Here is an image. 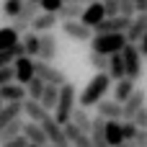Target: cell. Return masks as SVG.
Masks as SVG:
<instances>
[{
    "mask_svg": "<svg viewBox=\"0 0 147 147\" xmlns=\"http://www.w3.org/2000/svg\"><path fill=\"white\" fill-rule=\"evenodd\" d=\"M111 78H109V72H96L93 78H90V83L83 88V93L78 96V106L80 109H90V106H98L103 98H106V93L111 90Z\"/></svg>",
    "mask_w": 147,
    "mask_h": 147,
    "instance_id": "cell-1",
    "label": "cell"
},
{
    "mask_svg": "<svg viewBox=\"0 0 147 147\" xmlns=\"http://www.w3.org/2000/svg\"><path fill=\"white\" fill-rule=\"evenodd\" d=\"M75 109H78V90H75V85L72 83L59 85V101H57V109H54V121L59 127H65L72 119Z\"/></svg>",
    "mask_w": 147,
    "mask_h": 147,
    "instance_id": "cell-2",
    "label": "cell"
},
{
    "mask_svg": "<svg viewBox=\"0 0 147 147\" xmlns=\"http://www.w3.org/2000/svg\"><path fill=\"white\" fill-rule=\"evenodd\" d=\"M127 34H93L90 39V52H98V54H119L124 47H127Z\"/></svg>",
    "mask_w": 147,
    "mask_h": 147,
    "instance_id": "cell-3",
    "label": "cell"
},
{
    "mask_svg": "<svg viewBox=\"0 0 147 147\" xmlns=\"http://www.w3.org/2000/svg\"><path fill=\"white\" fill-rule=\"evenodd\" d=\"M121 59H124V70H127V78H132L134 83L142 78V54L137 49V44H127L121 49Z\"/></svg>",
    "mask_w": 147,
    "mask_h": 147,
    "instance_id": "cell-4",
    "label": "cell"
},
{
    "mask_svg": "<svg viewBox=\"0 0 147 147\" xmlns=\"http://www.w3.org/2000/svg\"><path fill=\"white\" fill-rule=\"evenodd\" d=\"M34 72H36V78H41L47 85H65V83H67V75H65L59 67H54L52 62L34 59Z\"/></svg>",
    "mask_w": 147,
    "mask_h": 147,
    "instance_id": "cell-5",
    "label": "cell"
},
{
    "mask_svg": "<svg viewBox=\"0 0 147 147\" xmlns=\"http://www.w3.org/2000/svg\"><path fill=\"white\" fill-rule=\"evenodd\" d=\"M145 103H147V93L142 88H134V93L121 103V121H134L137 111H140Z\"/></svg>",
    "mask_w": 147,
    "mask_h": 147,
    "instance_id": "cell-6",
    "label": "cell"
},
{
    "mask_svg": "<svg viewBox=\"0 0 147 147\" xmlns=\"http://www.w3.org/2000/svg\"><path fill=\"white\" fill-rule=\"evenodd\" d=\"M129 21H132V18H124V16H106V18L93 28V34H127Z\"/></svg>",
    "mask_w": 147,
    "mask_h": 147,
    "instance_id": "cell-7",
    "label": "cell"
},
{
    "mask_svg": "<svg viewBox=\"0 0 147 147\" xmlns=\"http://www.w3.org/2000/svg\"><path fill=\"white\" fill-rule=\"evenodd\" d=\"M62 34L70 36L72 41H90L93 39V28H88L80 21H62Z\"/></svg>",
    "mask_w": 147,
    "mask_h": 147,
    "instance_id": "cell-8",
    "label": "cell"
},
{
    "mask_svg": "<svg viewBox=\"0 0 147 147\" xmlns=\"http://www.w3.org/2000/svg\"><path fill=\"white\" fill-rule=\"evenodd\" d=\"M13 67V75H16V83H21V85H26L36 72H34V57H16V62L10 65Z\"/></svg>",
    "mask_w": 147,
    "mask_h": 147,
    "instance_id": "cell-9",
    "label": "cell"
},
{
    "mask_svg": "<svg viewBox=\"0 0 147 147\" xmlns=\"http://www.w3.org/2000/svg\"><path fill=\"white\" fill-rule=\"evenodd\" d=\"M106 18V10H103V3L101 0H96V3H90V5H85L83 8V16H80V23H85L88 28H96L101 21Z\"/></svg>",
    "mask_w": 147,
    "mask_h": 147,
    "instance_id": "cell-10",
    "label": "cell"
},
{
    "mask_svg": "<svg viewBox=\"0 0 147 147\" xmlns=\"http://www.w3.org/2000/svg\"><path fill=\"white\" fill-rule=\"evenodd\" d=\"M54 57H57V36H54L52 31L39 34V57H36V59H41V62H52Z\"/></svg>",
    "mask_w": 147,
    "mask_h": 147,
    "instance_id": "cell-11",
    "label": "cell"
},
{
    "mask_svg": "<svg viewBox=\"0 0 147 147\" xmlns=\"http://www.w3.org/2000/svg\"><path fill=\"white\" fill-rule=\"evenodd\" d=\"M41 129H44V134H47V140H49V145H67V137H65V132H62V127L54 121V116L49 114L41 124H39Z\"/></svg>",
    "mask_w": 147,
    "mask_h": 147,
    "instance_id": "cell-12",
    "label": "cell"
},
{
    "mask_svg": "<svg viewBox=\"0 0 147 147\" xmlns=\"http://www.w3.org/2000/svg\"><path fill=\"white\" fill-rule=\"evenodd\" d=\"M145 34H147V13H137V16L129 21V28H127V41H129V44H137Z\"/></svg>",
    "mask_w": 147,
    "mask_h": 147,
    "instance_id": "cell-13",
    "label": "cell"
},
{
    "mask_svg": "<svg viewBox=\"0 0 147 147\" xmlns=\"http://www.w3.org/2000/svg\"><path fill=\"white\" fill-rule=\"evenodd\" d=\"M0 98L5 101V103H23L28 96H26V85H21V83H8V85H3L0 88Z\"/></svg>",
    "mask_w": 147,
    "mask_h": 147,
    "instance_id": "cell-14",
    "label": "cell"
},
{
    "mask_svg": "<svg viewBox=\"0 0 147 147\" xmlns=\"http://www.w3.org/2000/svg\"><path fill=\"white\" fill-rule=\"evenodd\" d=\"M62 132H65V137H67V145H72V147H93L90 145V134L80 132L72 121H67V124L62 127Z\"/></svg>",
    "mask_w": 147,
    "mask_h": 147,
    "instance_id": "cell-15",
    "label": "cell"
},
{
    "mask_svg": "<svg viewBox=\"0 0 147 147\" xmlns=\"http://www.w3.org/2000/svg\"><path fill=\"white\" fill-rule=\"evenodd\" d=\"M98 116H103L106 121H121V103H116L114 98H103L98 106H96Z\"/></svg>",
    "mask_w": 147,
    "mask_h": 147,
    "instance_id": "cell-16",
    "label": "cell"
},
{
    "mask_svg": "<svg viewBox=\"0 0 147 147\" xmlns=\"http://www.w3.org/2000/svg\"><path fill=\"white\" fill-rule=\"evenodd\" d=\"M90 145L109 147V142H106V119L103 116H93V121H90Z\"/></svg>",
    "mask_w": 147,
    "mask_h": 147,
    "instance_id": "cell-17",
    "label": "cell"
},
{
    "mask_svg": "<svg viewBox=\"0 0 147 147\" xmlns=\"http://www.w3.org/2000/svg\"><path fill=\"white\" fill-rule=\"evenodd\" d=\"M23 137L28 140V145H36V147H47V145H49V140H47L44 129H41L36 121H28V124L23 127Z\"/></svg>",
    "mask_w": 147,
    "mask_h": 147,
    "instance_id": "cell-18",
    "label": "cell"
},
{
    "mask_svg": "<svg viewBox=\"0 0 147 147\" xmlns=\"http://www.w3.org/2000/svg\"><path fill=\"white\" fill-rule=\"evenodd\" d=\"M57 23H59L57 13H39V16L31 21V31H36V34H47V31H52Z\"/></svg>",
    "mask_w": 147,
    "mask_h": 147,
    "instance_id": "cell-19",
    "label": "cell"
},
{
    "mask_svg": "<svg viewBox=\"0 0 147 147\" xmlns=\"http://www.w3.org/2000/svg\"><path fill=\"white\" fill-rule=\"evenodd\" d=\"M23 114L28 116V121H36V124H41V121L49 116V111H47L39 101H31V98L23 101Z\"/></svg>",
    "mask_w": 147,
    "mask_h": 147,
    "instance_id": "cell-20",
    "label": "cell"
},
{
    "mask_svg": "<svg viewBox=\"0 0 147 147\" xmlns=\"http://www.w3.org/2000/svg\"><path fill=\"white\" fill-rule=\"evenodd\" d=\"M132 93H134V80L132 78H121V80L114 83V101L116 103H124Z\"/></svg>",
    "mask_w": 147,
    "mask_h": 147,
    "instance_id": "cell-21",
    "label": "cell"
},
{
    "mask_svg": "<svg viewBox=\"0 0 147 147\" xmlns=\"http://www.w3.org/2000/svg\"><path fill=\"white\" fill-rule=\"evenodd\" d=\"M21 114H23V103H5V106L0 109V129L8 127L10 121L21 119Z\"/></svg>",
    "mask_w": 147,
    "mask_h": 147,
    "instance_id": "cell-22",
    "label": "cell"
},
{
    "mask_svg": "<svg viewBox=\"0 0 147 147\" xmlns=\"http://www.w3.org/2000/svg\"><path fill=\"white\" fill-rule=\"evenodd\" d=\"M109 78L116 83V80H121V78H127V70H124V59H121V52L119 54H111L109 57Z\"/></svg>",
    "mask_w": 147,
    "mask_h": 147,
    "instance_id": "cell-23",
    "label": "cell"
},
{
    "mask_svg": "<svg viewBox=\"0 0 147 147\" xmlns=\"http://www.w3.org/2000/svg\"><path fill=\"white\" fill-rule=\"evenodd\" d=\"M23 127H26V121H23V119H16V121H10L8 127H3V129H0V145H3V142H8V140L21 137V134H23Z\"/></svg>",
    "mask_w": 147,
    "mask_h": 147,
    "instance_id": "cell-24",
    "label": "cell"
},
{
    "mask_svg": "<svg viewBox=\"0 0 147 147\" xmlns=\"http://www.w3.org/2000/svg\"><path fill=\"white\" fill-rule=\"evenodd\" d=\"M21 44H23L26 57H39V34H36V31H31V28H28V31L23 34Z\"/></svg>",
    "mask_w": 147,
    "mask_h": 147,
    "instance_id": "cell-25",
    "label": "cell"
},
{
    "mask_svg": "<svg viewBox=\"0 0 147 147\" xmlns=\"http://www.w3.org/2000/svg\"><path fill=\"white\" fill-rule=\"evenodd\" d=\"M57 101H59V85H47L39 103H41L47 111H54V109H57Z\"/></svg>",
    "mask_w": 147,
    "mask_h": 147,
    "instance_id": "cell-26",
    "label": "cell"
},
{
    "mask_svg": "<svg viewBox=\"0 0 147 147\" xmlns=\"http://www.w3.org/2000/svg\"><path fill=\"white\" fill-rule=\"evenodd\" d=\"M70 121H72V124H75V127H78L80 132L90 134V121H93V116H90V114H88L85 109H80V106H78V109L72 111V119H70Z\"/></svg>",
    "mask_w": 147,
    "mask_h": 147,
    "instance_id": "cell-27",
    "label": "cell"
},
{
    "mask_svg": "<svg viewBox=\"0 0 147 147\" xmlns=\"http://www.w3.org/2000/svg\"><path fill=\"white\" fill-rule=\"evenodd\" d=\"M106 142H109V147H116V145L124 142L121 121H106Z\"/></svg>",
    "mask_w": 147,
    "mask_h": 147,
    "instance_id": "cell-28",
    "label": "cell"
},
{
    "mask_svg": "<svg viewBox=\"0 0 147 147\" xmlns=\"http://www.w3.org/2000/svg\"><path fill=\"white\" fill-rule=\"evenodd\" d=\"M44 88H47V83L41 80V78H31L28 83H26V96L31 98V101H41V93H44Z\"/></svg>",
    "mask_w": 147,
    "mask_h": 147,
    "instance_id": "cell-29",
    "label": "cell"
},
{
    "mask_svg": "<svg viewBox=\"0 0 147 147\" xmlns=\"http://www.w3.org/2000/svg\"><path fill=\"white\" fill-rule=\"evenodd\" d=\"M18 44V34L10 28V26H5V28H0V52H5V49H10V47H16Z\"/></svg>",
    "mask_w": 147,
    "mask_h": 147,
    "instance_id": "cell-30",
    "label": "cell"
},
{
    "mask_svg": "<svg viewBox=\"0 0 147 147\" xmlns=\"http://www.w3.org/2000/svg\"><path fill=\"white\" fill-rule=\"evenodd\" d=\"M80 16H83V8L80 5H62L59 13H57L59 21H80Z\"/></svg>",
    "mask_w": 147,
    "mask_h": 147,
    "instance_id": "cell-31",
    "label": "cell"
},
{
    "mask_svg": "<svg viewBox=\"0 0 147 147\" xmlns=\"http://www.w3.org/2000/svg\"><path fill=\"white\" fill-rule=\"evenodd\" d=\"M88 62H90V67H93L96 72H106V70H109V57H106V54L90 52V54H88Z\"/></svg>",
    "mask_w": 147,
    "mask_h": 147,
    "instance_id": "cell-32",
    "label": "cell"
},
{
    "mask_svg": "<svg viewBox=\"0 0 147 147\" xmlns=\"http://www.w3.org/2000/svg\"><path fill=\"white\" fill-rule=\"evenodd\" d=\"M21 8H23V0H5V3H3L5 18H16V16L21 13Z\"/></svg>",
    "mask_w": 147,
    "mask_h": 147,
    "instance_id": "cell-33",
    "label": "cell"
},
{
    "mask_svg": "<svg viewBox=\"0 0 147 147\" xmlns=\"http://www.w3.org/2000/svg\"><path fill=\"white\" fill-rule=\"evenodd\" d=\"M62 5H65V0H39V10L41 13H59Z\"/></svg>",
    "mask_w": 147,
    "mask_h": 147,
    "instance_id": "cell-34",
    "label": "cell"
},
{
    "mask_svg": "<svg viewBox=\"0 0 147 147\" xmlns=\"http://www.w3.org/2000/svg\"><path fill=\"white\" fill-rule=\"evenodd\" d=\"M137 132H140V127H137L134 121H121V134H124V140H127V142H134Z\"/></svg>",
    "mask_w": 147,
    "mask_h": 147,
    "instance_id": "cell-35",
    "label": "cell"
},
{
    "mask_svg": "<svg viewBox=\"0 0 147 147\" xmlns=\"http://www.w3.org/2000/svg\"><path fill=\"white\" fill-rule=\"evenodd\" d=\"M119 16H124V18H134V16H137L134 3H132V0H119Z\"/></svg>",
    "mask_w": 147,
    "mask_h": 147,
    "instance_id": "cell-36",
    "label": "cell"
},
{
    "mask_svg": "<svg viewBox=\"0 0 147 147\" xmlns=\"http://www.w3.org/2000/svg\"><path fill=\"white\" fill-rule=\"evenodd\" d=\"M13 80H16L13 67H0V88H3V85H8V83H13Z\"/></svg>",
    "mask_w": 147,
    "mask_h": 147,
    "instance_id": "cell-37",
    "label": "cell"
},
{
    "mask_svg": "<svg viewBox=\"0 0 147 147\" xmlns=\"http://www.w3.org/2000/svg\"><path fill=\"white\" fill-rule=\"evenodd\" d=\"M106 16H119V0H101Z\"/></svg>",
    "mask_w": 147,
    "mask_h": 147,
    "instance_id": "cell-38",
    "label": "cell"
},
{
    "mask_svg": "<svg viewBox=\"0 0 147 147\" xmlns=\"http://www.w3.org/2000/svg\"><path fill=\"white\" fill-rule=\"evenodd\" d=\"M134 124L140 127V129H147V103L137 111V116H134Z\"/></svg>",
    "mask_w": 147,
    "mask_h": 147,
    "instance_id": "cell-39",
    "label": "cell"
},
{
    "mask_svg": "<svg viewBox=\"0 0 147 147\" xmlns=\"http://www.w3.org/2000/svg\"><path fill=\"white\" fill-rule=\"evenodd\" d=\"M26 145H28V140L21 134V137H16V140H8V142H3L0 147H26Z\"/></svg>",
    "mask_w": 147,
    "mask_h": 147,
    "instance_id": "cell-40",
    "label": "cell"
},
{
    "mask_svg": "<svg viewBox=\"0 0 147 147\" xmlns=\"http://www.w3.org/2000/svg\"><path fill=\"white\" fill-rule=\"evenodd\" d=\"M134 145H137V147H147V129H140V132H137Z\"/></svg>",
    "mask_w": 147,
    "mask_h": 147,
    "instance_id": "cell-41",
    "label": "cell"
},
{
    "mask_svg": "<svg viewBox=\"0 0 147 147\" xmlns=\"http://www.w3.org/2000/svg\"><path fill=\"white\" fill-rule=\"evenodd\" d=\"M137 49H140V54H142V59H147V34L137 41Z\"/></svg>",
    "mask_w": 147,
    "mask_h": 147,
    "instance_id": "cell-42",
    "label": "cell"
},
{
    "mask_svg": "<svg viewBox=\"0 0 147 147\" xmlns=\"http://www.w3.org/2000/svg\"><path fill=\"white\" fill-rule=\"evenodd\" d=\"M134 3V10L137 13H147V0H132Z\"/></svg>",
    "mask_w": 147,
    "mask_h": 147,
    "instance_id": "cell-43",
    "label": "cell"
},
{
    "mask_svg": "<svg viewBox=\"0 0 147 147\" xmlns=\"http://www.w3.org/2000/svg\"><path fill=\"white\" fill-rule=\"evenodd\" d=\"M90 3H96V0H65V5H80V8H85Z\"/></svg>",
    "mask_w": 147,
    "mask_h": 147,
    "instance_id": "cell-44",
    "label": "cell"
},
{
    "mask_svg": "<svg viewBox=\"0 0 147 147\" xmlns=\"http://www.w3.org/2000/svg\"><path fill=\"white\" fill-rule=\"evenodd\" d=\"M116 147H137V145H134V142H127V140H124L121 145H116Z\"/></svg>",
    "mask_w": 147,
    "mask_h": 147,
    "instance_id": "cell-45",
    "label": "cell"
},
{
    "mask_svg": "<svg viewBox=\"0 0 147 147\" xmlns=\"http://www.w3.org/2000/svg\"><path fill=\"white\" fill-rule=\"evenodd\" d=\"M47 147H72V145H47Z\"/></svg>",
    "mask_w": 147,
    "mask_h": 147,
    "instance_id": "cell-46",
    "label": "cell"
},
{
    "mask_svg": "<svg viewBox=\"0 0 147 147\" xmlns=\"http://www.w3.org/2000/svg\"><path fill=\"white\" fill-rule=\"evenodd\" d=\"M3 106H5V101H3V98H0V109H3Z\"/></svg>",
    "mask_w": 147,
    "mask_h": 147,
    "instance_id": "cell-47",
    "label": "cell"
},
{
    "mask_svg": "<svg viewBox=\"0 0 147 147\" xmlns=\"http://www.w3.org/2000/svg\"><path fill=\"white\" fill-rule=\"evenodd\" d=\"M26 147H36V145H26Z\"/></svg>",
    "mask_w": 147,
    "mask_h": 147,
    "instance_id": "cell-48",
    "label": "cell"
},
{
    "mask_svg": "<svg viewBox=\"0 0 147 147\" xmlns=\"http://www.w3.org/2000/svg\"><path fill=\"white\" fill-rule=\"evenodd\" d=\"M31 3H39V0H31Z\"/></svg>",
    "mask_w": 147,
    "mask_h": 147,
    "instance_id": "cell-49",
    "label": "cell"
}]
</instances>
